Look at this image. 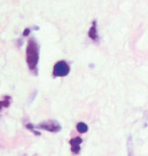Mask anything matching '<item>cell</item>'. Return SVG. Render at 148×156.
<instances>
[{"label":"cell","mask_w":148,"mask_h":156,"mask_svg":"<svg viewBox=\"0 0 148 156\" xmlns=\"http://www.w3.org/2000/svg\"><path fill=\"white\" fill-rule=\"evenodd\" d=\"M27 62L31 70H36L39 62V46L37 42L33 40H30L27 48Z\"/></svg>","instance_id":"obj_1"},{"label":"cell","mask_w":148,"mask_h":156,"mask_svg":"<svg viewBox=\"0 0 148 156\" xmlns=\"http://www.w3.org/2000/svg\"><path fill=\"white\" fill-rule=\"evenodd\" d=\"M69 71H70V67H69V65L66 63L65 61H60V62H58V63L55 64L54 70H53V74H54V76L63 77V76L67 75V74L69 73Z\"/></svg>","instance_id":"obj_2"},{"label":"cell","mask_w":148,"mask_h":156,"mask_svg":"<svg viewBox=\"0 0 148 156\" xmlns=\"http://www.w3.org/2000/svg\"><path fill=\"white\" fill-rule=\"evenodd\" d=\"M38 128L50 131V132H58L60 130V125L55 121H49V122H46V123L41 124Z\"/></svg>","instance_id":"obj_3"},{"label":"cell","mask_w":148,"mask_h":156,"mask_svg":"<svg viewBox=\"0 0 148 156\" xmlns=\"http://www.w3.org/2000/svg\"><path fill=\"white\" fill-rule=\"evenodd\" d=\"M82 143V139L80 137H75L70 141V144H71V149H72V152L74 153H78L80 150V144Z\"/></svg>","instance_id":"obj_4"},{"label":"cell","mask_w":148,"mask_h":156,"mask_svg":"<svg viewBox=\"0 0 148 156\" xmlns=\"http://www.w3.org/2000/svg\"><path fill=\"white\" fill-rule=\"evenodd\" d=\"M88 37L92 41H97L99 40V35H97V27H96V21L93 20L92 24L89 27L88 30Z\"/></svg>","instance_id":"obj_5"},{"label":"cell","mask_w":148,"mask_h":156,"mask_svg":"<svg viewBox=\"0 0 148 156\" xmlns=\"http://www.w3.org/2000/svg\"><path fill=\"white\" fill-rule=\"evenodd\" d=\"M87 130H88V127H87V125L85 123H82V122H81V123L77 124V131L79 133H81V134L86 133Z\"/></svg>","instance_id":"obj_6"},{"label":"cell","mask_w":148,"mask_h":156,"mask_svg":"<svg viewBox=\"0 0 148 156\" xmlns=\"http://www.w3.org/2000/svg\"><path fill=\"white\" fill-rule=\"evenodd\" d=\"M10 98H9V96H4V98H3V99H2V101H1V105H2V108H4V107H8L9 105V104H10Z\"/></svg>","instance_id":"obj_7"},{"label":"cell","mask_w":148,"mask_h":156,"mask_svg":"<svg viewBox=\"0 0 148 156\" xmlns=\"http://www.w3.org/2000/svg\"><path fill=\"white\" fill-rule=\"evenodd\" d=\"M30 32H31V30H30V29H27V30H24V32H23V37H27V36H29Z\"/></svg>","instance_id":"obj_8"}]
</instances>
